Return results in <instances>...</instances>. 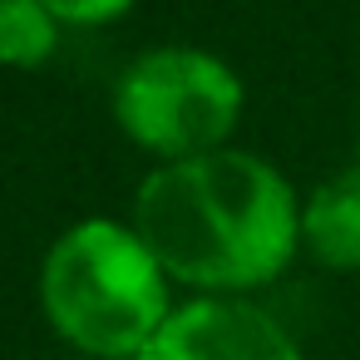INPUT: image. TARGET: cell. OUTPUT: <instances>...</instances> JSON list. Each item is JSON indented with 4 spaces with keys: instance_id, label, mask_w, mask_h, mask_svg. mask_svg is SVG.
I'll return each mask as SVG.
<instances>
[{
    "instance_id": "6da1fadb",
    "label": "cell",
    "mask_w": 360,
    "mask_h": 360,
    "mask_svg": "<svg viewBox=\"0 0 360 360\" xmlns=\"http://www.w3.org/2000/svg\"><path fill=\"white\" fill-rule=\"evenodd\" d=\"M134 232L158 266L202 296H242L301 247V202L257 153L212 148L158 163L134 198Z\"/></svg>"
},
{
    "instance_id": "7a4b0ae2",
    "label": "cell",
    "mask_w": 360,
    "mask_h": 360,
    "mask_svg": "<svg viewBox=\"0 0 360 360\" xmlns=\"http://www.w3.org/2000/svg\"><path fill=\"white\" fill-rule=\"evenodd\" d=\"M40 306L50 326L94 360H139L173 316L168 271L134 222L84 217L65 227L40 262Z\"/></svg>"
},
{
    "instance_id": "3957f363",
    "label": "cell",
    "mask_w": 360,
    "mask_h": 360,
    "mask_svg": "<svg viewBox=\"0 0 360 360\" xmlns=\"http://www.w3.org/2000/svg\"><path fill=\"white\" fill-rule=\"evenodd\" d=\"M119 129L163 163L227 148L242 119V79L227 60L193 45H158L124 65L114 84Z\"/></svg>"
},
{
    "instance_id": "277c9868",
    "label": "cell",
    "mask_w": 360,
    "mask_h": 360,
    "mask_svg": "<svg viewBox=\"0 0 360 360\" xmlns=\"http://www.w3.org/2000/svg\"><path fill=\"white\" fill-rule=\"evenodd\" d=\"M139 360H301L291 330L247 296H198L173 306Z\"/></svg>"
},
{
    "instance_id": "5b68a950",
    "label": "cell",
    "mask_w": 360,
    "mask_h": 360,
    "mask_svg": "<svg viewBox=\"0 0 360 360\" xmlns=\"http://www.w3.org/2000/svg\"><path fill=\"white\" fill-rule=\"evenodd\" d=\"M301 247L330 271H360V158L301 202Z\"/></svg>"
},
{
    "instance_id": "8992f818",
    "label": "cell",
    "mask_w": 360,
    "mask_h": 360,
    "mask_svg": "<svg viewBox=\"0 0 360 360\" xmlns=\"http://www.w3.org/2000/svg\"><path fill=\"white\" fill-rule=\"evenodd\" d=\"M60 45V20L40 0H0V65L40 70Z\"/></svg>"
},
{
    "instance_id": "52a82bcc",
    "label": "cell",
    "mask_w": 360,
    "mask_h": 360,
    "mask_svg": "<svg viewBox=\"0 0 360 360\" xmlns=\"http://www.w3.org/2000/svg\"><path fill=\"white\" fill-rule=\"evenodd\" d=\"M60 25H109L119 20L134 0H40Z\"/></svg>"
}]
</instances>
